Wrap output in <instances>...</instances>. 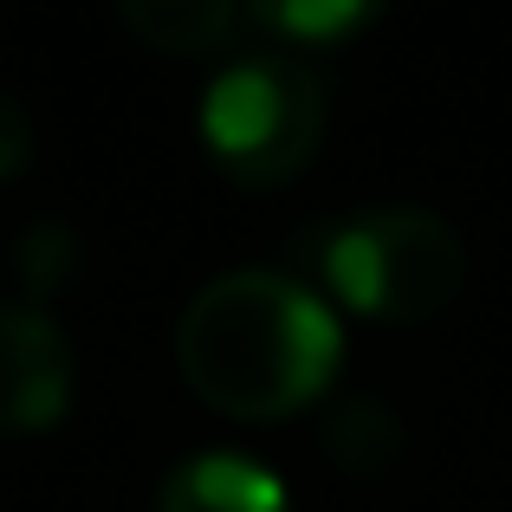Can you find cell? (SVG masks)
Segmentation results:
<instances>
[{
  "label": "cell",
  "instance_id": "cell-8",
  "mask_svg": "<svg viewBox=\"0 0 512 512\" xmlns=\"http://www.w3.org/2000/svg\"><path fill=\"white\" fill-rule=\"evenodd\" d=\"M370 20V7H247V26H266V33H286V39H338V33H357Z\"/></svg>",
  "mask_w": 512,
  "mask_h": 512
},
{
  "label": "cell",
  "instance_id": "cell-3",
  "mask_svg": "<svg viewBox=\"0 0 512 512\" xmlns=\"http://www.w3.org/2000/svg\"><path fill=\"white\" fill-rule=\"evenodd\" d=\"M325 137V85L286 52L234 59L201 98V143L234 182L279 188L318 156Z\"/></svg>",
  "mask_w": 512,
  "mask_h": 512
},
{
  "label": "cell",
  "instance_id": "cell-4",
  "mask_svg": "<svg viewBox=\"0 0 512 512\" xmlns=\"http://www.w3.org/2000/svg\"><path fill=\"white\" fill-rule=\"evenodd\" d=\"M72 409V338L46 305H0V435H46Z\"/></svg>",
  "mask_w": 512,
  "mask_h": 512
},
{
  "label": "cell",
  "instance_id": "cell-2",
  "mask_svg": "<svg viewBox=\"0 0 512 512\" xmlns=\"http://www.w3.org/2000/svg\"><path fill=\"white\" fill-rule=\"evenodd\" d=\"M318 273L350 312L383 325H422L448 312L467 286V240L435 208H370L331 227Z\"/></svg>",
  "mask_w": 512,
  "mask_h": 512
},
{
  "label": "cell",
  "instance_id": "cell-6",
  "mask_svg": "<svg viewBox=\"0 0 512 512\" xmlns=\"http://www.w3.org/2000/svg\"><path fill=\"white\" fill-rule=\"evenodd\" d=\"M117 20H124V33L143 39L150 52H175V59H188V52L227 46V39L247 26V13L227 7V0H124Z\"/></svg>",
  "mask_w": 512,
  "mask_h": 512
},
{
  "label": "cell",
  "instance_id": "cell-1",
  "mask_svg": "<svg viewBox=\"0 0 512 512\" xmlns=\"http://www.w3.org/2000/svg\"><path fill=\"white\" fill-rule=\"evenodd\" d=\"M338 350V312L305 279L273 266L208 279L175 331V363L188 389L234 422H279L318 402L338 376Z\"/></svg>",
  "mask_w": 512,
  "mask_h": 512
},
{
  "label": "cell",
  "instance_id": "cell-5",
  "mask_svg": "<svg viewBox=\"0 0 512 512\" xmlns=\"http://www.w3.org/2000/svg\"><path fill=\"white\" fill-rule=\"evenodd\" d=\"M156 512H292L286 480L253 454H188L182 467H169Z\"/></svg>",
  "mask_w": 512,
  "mask_h": 512
},
{
  "label": "cell",
  "instance_id": "cell-10",
  "mask_svg": "<svg viewBox=\"0 0 512 512\" xmlns=\"http://www.w3.org/2000/svg\"><path fill=\"white\" fill-rule=\"evenodd\" d=\"M26 163H33V117L13 91H0V182L26 175Z\"/></svg>",
  "mask_w": 512,
  "mask_h": 512
},
{
  "label": "cell",
  "instance_id": "cell-7",
  "mask_svg": "<svg viewBox=\"0 0 512 512\" xmlns=\"http://www.w3.org/2000/svg\"><path fill=\"white\" fill-rule=\"evenodd\" d=\"M402 448H409V435H402V422L376 396L338 402V415L325 422V454L344 474H389L402 461Z\"/></svg>",
  "mask_w": 512,
  "mask_h": 512
},
{
  "label": "cell",
  "instance_id": "cell-9",
  "mask_svg": "<svg viewBox=\"0 0 512 512\" xmlns=\"http://www.w3.org/2000/svg\"><path fill=\"white\" fill-rule=\"evenodd\" d=\"M20 273H26V286H33V305L46 299V292H59L65 273H72V234H65L59 221H39L33 234L20 240Z\"/></svg>",
  "mask_w": 512,
  "mask_h": 512
}]
</instances>
